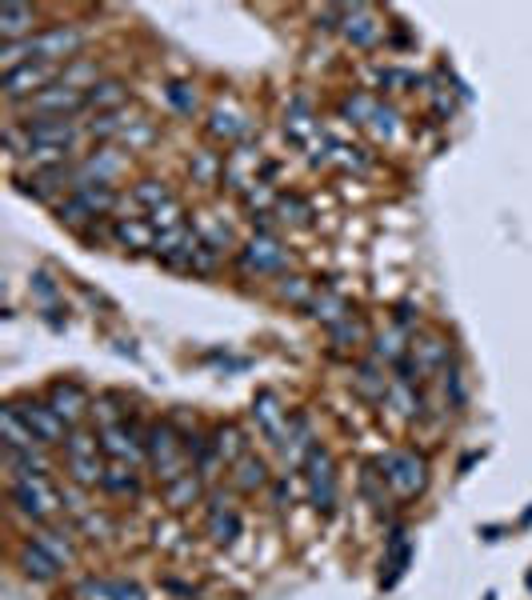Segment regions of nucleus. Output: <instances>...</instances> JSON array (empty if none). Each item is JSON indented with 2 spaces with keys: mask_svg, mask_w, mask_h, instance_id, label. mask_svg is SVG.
Instances as JSON below:
<instances>
[{
  "mask_svg": "<svg viewBox=\"0 0 532 600\" xmlns=\"http://www.w3.org/2000/svg\"><path fill=\"white\" fill-rule=\"evenodd\" d=\"M144 448H148V460H152V468H156V476L164 480V484H172V480H180L188 468V456H184V440L172 432V424H152L148 432H144Z\"/></svg>",
  "mask_w": 532,
  "mask_h": 600,
  "instance_id": "2",
  "label": "nucleus"
},
{
  "mask_svg": "<svg viewBox=\"0 0 532 600\" xmlns=\"http://www.w3.org/2000/svg\"><path fill=\"white\" fill-rule=\"evenodd\" d=\"M8 472L12 480H36L48 472V460L40 448H24V452H8Z\"/></svg>",
  "mask_w": 532,
  "mask_h": 600,
  "instance_id": "29",
  "label": "nucleus"
},
{
  "mask_svg": "<svg viewBox=\"0 0 532 600\" xmlns=\"http://www.w3.org/2000/svg\"><path fill=\"white\" fill-rule=\"evenodd\" d=\"M112 240L120 248H132V252H144V248H156V228L140 216H116L112 220Z\"/></svg>",
  "mask_w": 532,
  "mask_h": 600,
  "instance_id": "17",
  "label": "nucleus"
},
{
  "mask_svg": "<svg viewBox=\"0 0 532 600\" xmlns=\"http://www.w3.org/2000/svg\"><path fill=\"white\" fill-rule=\"evenodd\" d=\"M108 600H144V592L132 580H108Z\"/></svg>",
  "mask_w": 532,
  "mask_h": 600,
  "instance_id": "50",
  "label": "nucleus"
},
{
  "mask_svg": "<svg viewBox=\"0 0 532 600\" xmlns=\"http://www.w3.org/2000/svg\"><path fill=\"white\" fill-rule=\"evenodd\" d=\"M376 464H380L388 488H392L396 496H404V500H408V496H420L424 484H428V464H424V456H420L416 448H388Z\"/></svg>",
  "mask_w": 532,
  "mask_h": 600,
  "instance_id": "1",
  "label": "nucleus"
},
{
  "mask_svg": "<svg viewBox=\"0 0 532 600\" xmlns=\"http://www.w3.org/2000/svg\"><path fill=\"white\" fill-rule=\"evenodd\" d=\"M32 24H36V8L32 4H0V36H4V44L36 36Z\"/></svg>",
  "mask_w": 532,
  "mask_h": 600,
  "instance_id": "19",
  "label": "nucleus"
},
{
  "mask_svg": "<svg viewBox=\"0 0 532 600\" xmlns=\"http://www.w3.org/2000/svg\"><path fill=\"white\" fill-rule=\"evenodd\" d=\"M408 564H412V540H408V528H392L388 548H384V568H388L384 588H392V584L408 572Z\"/></svg>",
  "mask_w": 532,
  "mask_h": 600,
  "instance_id": "23",
  "label": "nucleus"
},
{
  "mask_svg": "<svg viewBox=\"0 0 532 600\" xmlns=\"http://www.w3.org/2000/svg\"><path fill=\"white\" fill-rule=\"evenodd\" d=\"M36 548H44L60 568L64 564H72V540H68V532H60V528H44V532H36V540H32Z\"/></svg>",
  "mask_w": 532,
  "mask_h": 600,
  "instance_id": "32",
  "label": "nucleus"
},
{
  "mask_svg": "<svg viewBox=\"0 0 532 600\" xmlns=\"http://www.w3.org/2000/svg\"><path fill=\"white\" fill-rule=\"evenodd\" d=\"M124 100H128V84H124V80H96V84H88V92H84V108H96V116L120 112Z\"/></svg>",
  "mask_w": 532,
  "mask_h": 600,
  "instance_id": "21",
  "label": "nucleus"
},
{
  "mask_svg": "<svg viewBox=\"0 0 532 600\" xmlns=\"http://www.w3.org/2000/svg\"><path fill=\"white\" fill-rule=\"evenodd\" d=\"M384 472H380V464H368L364 472H360V492H364V500L372 504V508H384Z\"/></svg>",
  "mask_w": 532,
  "mask_h": 600,
  "instance_id": "41",
  "label": "nucleus"
},
{
  "mask_svg": "<svg viewBox=\"0 0 532 600\" xmlns=\"http://www.w3.org/2000/svg\"><path fill=\"white\" fill-rule=\"evenodd\" d=\"M164 96H168V104H172L180 116H192V112H196V104H200V100H196V88H192V84H184V80H172V84L164 88Z\"/></svg>",
  "mask_w": 532,
  "mask_h": 600,
  "instance_id": "42",
  "label": "nucleus"
},
{
  "mask_svg": "<svg viewBox=\"0 0 532 600\" xmlns=\"http://www.w3.org/2000/svg\"><path fill=\"white\" fill-rule=\"evenodd\" d=\"M208 536H212L216 544H232V540L240 536V512H236L220 492L208 500Z\"/></svg>",
  "mask_w": 532,
  "mask_h": 600,
  "instance_id": "18",
  "label": "nucleus"
},
{
  "mask_svg": "<svg viewBox=\"0 0 532 600\" xmlns=\"http://www.w3.org/2000/svg\"><path fill=\"white\" fill-rule=\"evenodd\" d=\"M164 496H168V504H172V508L196 504V500H200V480H196L192 472H184L180 480H172V484H168V492H164Z\"/></svg>",
  "mask_w": 532,
  "mask_h": 600,
  "instance_id": "39",
  "label": "nucleus"
},
{
  "mask_svg": "<svg viewBox=\"0 0 532 600\" xmlns=\"http://www.w3.org/2000/svg\"><path fill=\"white\" fill-rule=\"evenodd\" d=\"M528 588H532V576H528Z\"/></svg>",
  "mask_w": 532,
  "mask_h": 600,
  "instance_id": "54",
  "label": "nucleus"
},
{
  "mask_svg": "<svg viewBox=\"0 0 532 600\" xmlns=\"http://www.w3.org/2000/svg\"><path fill=\"white\" fill-rule=\"evenodd\" d=\"M152 136H156V132H152V124H148V120H132V124L124 128V136H120V140H124L128 148H140V144H148Z\"/></svg>",
  "mask_w": 532,
  "mask_h": 600,
  "instance_id": "48",
  "label": "nucleus"
},
{
  "mask_svg": "<svg viewBox=\"0 0 532 600\" xmlns=\"http://www.w3.org/2000/svg\"><path fill=\"white\" fill-rule=\"evenodd\" d=\"M8 496H12V504H16V512L20 516H28V520H48V516H56L60 508H64V492H56L44 476H36V480H12L8 484Z\"/></svg>",
  "mask_w": 532,
  "mask_h": 600,
  "instance_id": "3",
  "label": "nucleus"
},
{
  "mask_svg": "<svg viewBox=\"0 0 532 600\" xmlns=\"http://www.w3.org/2000/svg\"><path fill=\"white\" fill-rule=\"evenodd\" d=\"M412 360H416L420 376H428V372H444V368H448V360H452V348H448V340H444V336H420V340L412 344Z\"/></svg>",
  "mask_w": 532,
  "mask_h": 600,
  "instance_id": "22",
  "label": "nucleus"
},
{
  "mask_svg": "<svg viewBox=\"0 0 532 600\" xmlns=\"http://www.w3.org/2000/svg\"><path fill=\"white\" fill-rule=\"evenodd\" d=\"M280 296H284V300H292V304H304V308H308V300L316 296V288H312L304 276H280Z\"/></svg>",
  "mask_w": 532,
  "mask_h": 600,
  "instance_id": "46",
  "label": "nucleus"
},
{
  "mask_svg": "<svg viewBox=\"0 0 532 600\" xmlns=\"http://www.w3.org/2000/svg\"><path fill=\"white\" fill-rule=\"evenodd\" d=\"M60 64H20L12 72H4V96L8 100H32L44 88H52L60 80Z\"/></svg>",
  "mask_w": 532,
  "mask_h": 600,
  "instance_id": "6",
  "label": "nucleus"
},
{
  "mask_svg": "<svg viewBox=\"0 0 532 600\" xmlns=\"http://www.w3.org/2000/svg\"><path fill=\"white\" fill-rule=\"evenodd\" d=\"M232 480H236V488H240V492H256V488H264V484H268V464H264L260 456H240V460H236Z\"/></svg>",
  "mask_w": 532,
  "mask_h": 600,
  "instance_id": "30",
  "label": "nucleus"
},
{
  "mask_svg": "<svg viewBox=\"0 0 532 600\" xmlns=\"http://www.w3.org/2000/svg\"><path fill=\"white\" fill-rule=\"evenodd\" d=\"M192 176H196L200 184L224 180V156H220V152H196V156H192Z\"/></svg>",
  "mask_w": 532,
  "mask_h": 600,
  "instance_id": "36",
  "label": "nucleus"
},
{
  "mask_svg": "<svg viewBox=\"0 0 532 600\" xmlns=\"http://www.w3.org/2000/svg\"><path fill=\"white\" fill-rule=\"evenodd\" d=\"M212 448H216V456H220V460H232V464H236L240 456H248V452H244V436H240V428H236V424H220V428H216Z\"/></svg>",
  "mask_w": 532,
  "mask_h": 600,
  "instance_id": "33",
  "label": "nucleus"
},
{
  "mask_svg": "<svg viewBox=\"0 0 532 600\" xmlns=\"http://www.w3.org/2000/svg\"><path fill=\"white\" fill-rule=\"evenodd\" d=\"M304 480H308V500L320 516H332L336 512V464L328 456V448H312L308 460H304Z\"/></svg>",
  "mask_w": 532,
  "mask_h": 600,
  "instance_id": "4",
  "label": "nucleus"
},
{
  "mask_svg": "<svg viewBox=\"0 0 532 600\" xmlns=\"http://www.w3.org/2000/svg\"><path fill=\"white\" fill-rule=\"evenodd\" d=\"M248 116L244 112H236V108H228V104H216L212 112H208V136L212 140H224V144H236V140H244L248 136Z\"/></svg>",
  "mask_w": 532,
  "mask_h": 600,
  "instance_id": "16",
  "label": "nucleus"
},
{
  "mask_svg": "<svg viewBox=\"0 0 532 600\" xmlns=\"http://www.w3.org/2000/svg\"><path fill=\"white\" fill-rule=\"evenodd\" d=\"M56 216H60V224H68V228H84L88 220H96V216L88 212V204H84L76 192H72L68 200H60V204H56Z\"/></svg>",
  "mask_w": 532,
  "mask_h": 600,
  "instance_id": "40",
  "label": "nucleus"
},
{
  "mask_svg": "<svg viewBox=\"0 0 532 600\" xmlns=\"http://www.w3.org/2000/svg\"><path fill=\"white\" fill-rule=\"evenodd\" d=\"M24 128L36 148H56V152H72V144L80 136L76 120H24Z\"/></svg>",
  "mask_w": 532,
  "mask_h": 600,
  "instance_id": "13",
  "label": "nucleus"
},
{
  "mask_svg": "<svg viewBox=\"0 0 532 600\" xmlns=\"http://www.w3.org/2000/svg\"><path fill=\"white\" fill-rule=\"evenodd\" d=\"M80 108H84V92L56 80L52 88H44L40 96L28 100V120H68Z\"/></svg>",
  "mask_w": 532,
  "mask_h": 600,
  "instance_id": "7",
  "label": "nucleus"
},
{
  "mask_svg": "<svg viewBox=\"0 0 532 600\" xmlns=\"http://www.w3.org/2000/svg\"><path fill=\"white\" fill-rule=\"evenodd\" d=\"M404 340H408V332H404V328H396V324H392L388 332H376V336H372V360H380V364H392V368H396V364L412 352V344H404Z\"/></svg>",
  "mask_w": 532,
  "mask_h": 600,
  "instance_id": "26",
  "label": "nucleus"
},
{
  "mask_svg": "<svg viewBox=\"0 0 532 600\" xmlns=\"http://www.w3.org/2000/svg\"><path fill=\"white\" fill-rule=\"evenodd\" d=\"M372 124H376V132H392V128H396V112H392V108H384V104H376Z\"/></svg>",
  "mask_w": 532,
  "mask_h": 600,
  "instance_id": "52",
  "label": "nucleus"
},
{
  "mask_svg": "<svg viewBox=\"0 0 532 600\" xmlns=\"http://www.w3.org/2000/svg\"><path fill=\"white\" fill-rule=\"evenodd\" d=\"M216 264H220V248H212V244H204V240L196 236V240H192V252H188V272L212 276Z\"/></svg>",
  "mask_w": 532,
  "mask_h": 600,
  "instance_id": "38",
  "label": "nucleus"
},
{
  "mask_svg": "<svg viewBox=\"0 0 532 600\" xmlns=\"http://www.w3.org/2000/svg\"><path fill=\"white\" fill-rule=\"evenodd\" d=\"M20 408V416H24V424L32 428V436L40 440V444H68V436H72V424L44 400H24V404H16Z\"/></svg>",
  "mask_w": 532,
  "mask_h": 600,
  "instance_id": "8",
  "label": "nucleus"
},
{
  "mask_svg": "<svg viewBox=\"0 0 532 600\" xmlns=\"http://www.w3.org/2000/svg\"><path fill=\"white\" fill-rule=\"evenodd\" d=\"M444 392L452 396V404H456V408L464 404V380H460V368H456V364H448V368H444Z\"/></svg>",
  "mask_w": 532,
  "mask_h": 600,
  "instance_id": "49",
  "label": "nucleus"
},
{
  "mask_svg": "<svg viewBox=\"0 0 532 600\" xmlns=\"http://www.w3.org/2000/svg\"><path fill=\"white\" fill-rule=\"evenodd\" d=\"M328 332H332V344H336V348H348V344H360V340H364V324H360L352 312H348L340 324H332Z\"/></svg>",
  "mask_w": 532,
  "mask_h": 600,
  "instance_id": "44",
  "label": "nucleus"
},
{
  "mask_svg": "<svg viewBox=\"0 0 532 600\" xmlns=\"http://www.w3.org/2000/svg\"><path fill=\"white\" fill-rule=\"evenodd\" d=\"M308 312L332 328V324H340V320L348 316V304H344V296H336L332 288H320V292L308 300Z\"/></svg>",
  "mask_w": 532,
  "mask_h": 600,
  "instance_id": "28",
  "label": "nucleus"
},
{
  "mask_svg": "<svg viewBox=\"0 0 532 600\" xmlns=\"http://www.w3.org/2000/svg\"><path fill=\"white\" fill-rule=\"evenodd\" d=\"M148 224L156 228V232H168V228H180L184 224V208L172 200V204H164V208H156V212H148Z\"/></svg>",
  "mask_w": 532,
  "mask_h": 600,
  "instance_id": "47",
  "label": "nucleus"
},
{
  "mask_svg": "<svg viewBox=\"0 0 532 600\" xmlns=\"http://www.w3.org/2000/svg\"><path fill=\"white\" fill-rule=\"evenodd\" d=\"M64 452H68V476H72V484L92 488V484H100V480H104L100 440H96V436H88V432H72V436H68V444H64Z\"/></svg>",
  "mask_w": 532,
  "mask_h": 600,
  "instance_id": "5",
  "label": "nucleus"
},
{
  "mask_svg": "<svg viewBox=\"0 0 532 600\" xmlns=\"http://www.w3.org/2000/svg\"><path fill=\"white\" fill-rule=\"evenodd\" d=\"M340 32H344V40L352 48H376V40L384 36V24L376 20V12L368 4H352V8H344Z\"/></svg>",
  "mask_w": 532,
  "mask_h": 600,
  "instance_id": "12",
  "label": "nucleus"
},
{
  "mask_svg": "<svg viewBox=\"0 0 532 600\" xmlns=\"http://www.w3.org/2000/svg\"><path fill=\"white\" fill-rule=\"evenodd\" d=\"M284 264H288V252L280 248L276 236H252V240L240 248V268H244V272H264V276H272V272H284Z\"/></svg>",
  "mask_w": 532,
  "mask_h": 600,
  "instance_id": "11",
  "label": "nucleus"
},
{
  "mask_svg": "<svg viewBox=\"0 0 532 600\" xmlns=\"http://www.w3.org/2000/svg\"><path fill=\"white\" fill-rule=\"evenodd\" d=\"M100 452H108L116 464H132V468L148 456L140 428H136V424H128V420H120V424H104V428H100Z\"/></svg>",
  "mask_w": 532,
  "mask_h": 600,
  "instance_id": "9",
  "label": "nucleus"
},
{
  "mask_svg": "<svg viewBox=\"0 0 532 600\" xmlns=\"http://www.w3.org/2000/svg\"><path fill=\"white\" fill-rule=\"evenodd\" d=\"M276 212H280L284 224H300V228L312 224V204H308L304 196H296V192H292V196H280V200H276Z\"/></svg>",
  "mask_w": 532,
  "mask_h": 600,
  "instance_id": "37",
  "label": "nucleus"
},
{
  "mask_svg": "<svg viewBox=\"0 0 532 600\" xmlns=\"http://www.w3.org/2000/svg\"><path fill=\"white\" fill-rule=\"evenodd\" d=\"M100 488H104V492H112V496H132L140 484H136V472H132V464H112V468H104V480H100Z\"/></svg>",
  "mask_w": 532,
  "mask_h": 600,
  "instance_id": "34",
  "label": "nucleus"
},
{
  "mask_svg": "<svg viewBox=\"0 0 532 600\" xmlns=\"http://www.w3.org/2000/svg\"><path fill=\"white\" fill-rule=\"evenodd\" d=\"M128 124H132V116H124V112H104V116L88 120V136H96V140H116V136H124Z\"/></svg>",
  "mask_w": 532,
  "mask_h": 600,
  "instance_id": "35",
  "label": "nucleus"
},
{
  "mask_svg": "<svg viewBox=\"0 0 532 600\" xmlns=\"http://www.w3.org/2000/svg\"><path fill=\"white\" fill-rule=\"evenodd\" d=\"M340 112H344V116H352L356 124H372V116H376V100H372V96H364V92H356V96H348V100L340 104Z\"/></svg>",
  "mask_w": 532,
  "mask_h": 600,
  "instance_id": "45",
  "label": "nucleus"
},
{
  "mask_svg": "<svg viewBox=\"0 0 532 600\" xmlns=\"http://www.w3.org/2000/svg\"><path fill=\"white\" fill-rule=\"evenodd\" d=\"M120 172H124V156H120V152H112V148H100V152L84 156V160L72 168V192H76V188L112 184Z\"/></svg>",
  "mask_w": 532,
  "mask_h": 600,
  "instance_id": "10",
  "label": "nucleus"
},
{
  "mask_svg": "<svg viewBox=\"0 0 532 600\" xmlns=\"http://www.w3.org/2000/svg\"><path fill=\"white\" fill-rule=\"evenodd\" d=\"M412 324H420V308H412V304H400L396 308V328H412Z\"/></svg>",
  "mask_w": 532,
  "mask_h": 600,
  "instance_id": "53",
  "label": "nucleus"
},
{
  "mask_svg": "<svg viewBox=\"0 0 532 600\" xmlns=\"http://www.w3.org/2000/svg\"><path fill=\"white\" fill-rule=\"evenodd\" d=\"M252 420H256V428L280 448L284 444V436H288V408H280V400H276V392H260L256 400H252Z\"/></svg>",
  "mask_w": 532,
  "mask_h": 600,
  "instance_id": "14",
  "label": "nucleus"
},
{
  "mask_svg": "<svg viewBox=\"0 0 532 600\" xmlns=\"http://www.w3.org/2000/svg\"><path fill=\"white\" fill-rule=\"evenodd\" d=\"M172 200H176V196L168 192L164 180H140V184L132 188V204L144 208V212H156V208H164V204H172Z\"/></svg>",
  "mask_w": 532,
  "mask_h": 600,
  "instance_id": "31",
  "label": "nucleus"
},
{
  "mask_svg": "<svg viewBox=\"0 0 532 600\" xmlns=\"http://www.w3.org/2000/svg\"><path fill=\"white\" fill-rule=\"evenodd\" d=\"M48 404L68 420V424H76L88 408H92V400H88V392L80 388V384H72V380H56L52 388H48Z\"/></svg>",
  "mask_w": 532,
  "mask_h": 600,
  "instance_id": "15",
  "label": "nucleus"
},
{
  "mask_svg": "<svg viewBox=\"0 0 532 600\" xmlns=\"http://www.w3.org/2000/svg\"><path fill=\"white\" fill-rule=\"evenodd\" d=\"M32 288H36V296H40L44 304H52V300H56V284H52L44 272H36V276H32Z\"/></svg>",
  "mask_w": 532,
  "mask_h": 600,
  "instance_id": "51",
  "label": "nucleus"
},
{
  "mask_svg": "<svg viewBox=\"0 0 532 600\" xmlns=\"http://www.w3.org/2000/svg\"><path fill=\"white\" fill-rule=\"evenodd\" d=\"M16 564H20V572H24L28 580H36V584H48V580H56V572H60V564H56V560H52L44 548H36L32 540L20 548Z\"/></svg>",
  "mask_w": 532,
  "mask_h": 600,
  "instance_id": "24",
  "label": "nucleus"
},
{
  "mask_svg": "<svg viewBox=\"0 0 532 600\" xmlns=\"http://www.w3.org/2000/svg\"><path fill=\"white\" fill-rule=\"evenodd\" d=\"M72 188V168H64V164H52V168H36L32 172V180L24 184V192H32L36 200H52L60 188Z\"/></svg>",
  "mask_w": 532,
  "mask_h": 600,
  "instance_id": "25",
  "label": "nucleus"
},
{
  "mask_svg": "<svg viewBox=\"0 0 532 600\" xmlns=\"http://www.w3.org/2000/svg\"><path fill=\"white\" fill-rule=\"evenodd\" d=\"M0 436H4V452H24V448H44L36 436H32V428L24 424V416H20V408L16 404H8L4 412H0Z\"/></svg>",
  "mask_w": 532,
  "mask_h": 600,
  "instance_id": "20",
  "label": "nucleus"
},
{
  "mask_svg": "<svg viewBox=\"0 0 532 600\" xmlns=\"http://www.w3.org/2000/svg\"><path fill=\"white\" fill-rule=\"evenodd\" d=\"M388 376H384V368H380V360H364L360 368H356V392L364 396V400H384L388 396Z\"/></svg>",
  "mask_w": 532,
  "mask_h": 600,
  "instance_id": "27",
  "label": "nucleus"
},
{
  "mask_svg": "<svg viewBox=\"0 0 532 600\" xmlns=\"http://www.w3.org/2000/svg\"><path fill=\"white\" fill-rule=\"evenodd\" d=\"M240 200H244V208L256 216V212H268V204H276L280 196H276V192H272L264 180H256V184H248V188L240 192Z\"/></svg>",
  "mask_w": 532,
  "mask_h": 600,
  "instance_id": "43",
  "label": "nucleus"
}]
</instances>
